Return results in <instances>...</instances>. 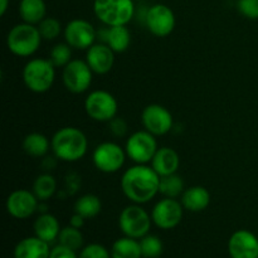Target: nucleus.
<instances>
[{
  "mask_svg": "<svg viewBox=\"0 0 258 258\" xmlns=\"http://www.w3.org/2000/svg\"><path fill=\"white\" fill-rule=\"evenodd\" d=\"M123 196L135 204L149 203L159 194L160 176L146 164H135L123 171L121 176Z\"/></svg>",
  "mask_w": 258,
  "mask_h": 258,
  "instance_id": "obj_1",
  "label": "nucleus"
},
{
  "mask_svg": "<svg viewBox=\"0 0 258 258\" xmlns=\"http://www.w3.org/2000/svg\"><path fill=\"white\" fill-rule=\"evenodd\" d=\"M52 153L58 160L75 163L87 154L88 140L81 128L66 126L55 131L50 139Z\"/></svg>",
  "mask_w": 258,
  "mask_h": 258,
  "instance_id": "obj_2",
  "label": "nucleus"
},
{
  "mask_svg": "<svg viewBox=\"0 0 258 258\" xmlns=\"http://www.w3.org/2000/svg\"><path fill=\"white\" fill-rule=\"evenodd\" d=\"M38 25L19 23L9 30L7 35V47L17 57L27 58L34 54L42 44Z\"/></svg>",
  "mask_w": 258,
  "mask_h": 258,
  "instance_id": "obj_3",
  "label": "nucleus"
},
{
  "mask_svg": "<svg viewBox=\"0 0 258 258\" xmlns=\"http://www.w3.org/2000/svg\"><path fill=\"white\" fill-rule=\"evenodd\" d=\"M22 77L28 90L34 93H44L54 83L55 67L49 59L33 58L25 63Z\"/></svg>",
  "mask_w": 258,
  "mask_h": 258,
  "instance_id": "obj_4",
  "label": "nucleus"
},
{
  "mask_svg": "<svg viewBox=\"0 0 258 258\" xmlns=\"http://www.w3.org/2000/svg\"><path fill=\"white\" fill-rule=\"evenodd\" d=\"M93 13L106 27L127 25L135 15L133 0H95Z\"/></svg>",
  "mask_w": 258,
  "mask_h": 258,
  "instance_id": "obj_5",
  "label": "nucleus"
},
{
  "mask_svg": "<svg viewBox=\"0 0 258 258\" xmlns=\"http://www.w3.org/2000/svg\"><path fill=\"white\" fill-rule=\"evenodd\" d=\"M153 219L141 207V204L131 203L125 207L118 216V227L126 237L141 239L149 234Z\"/></svg>",
  "mask_w": 258,
  "mask_h": 258,
  "instance_id": "obj_6",
  "label": "nucleus"
},
{
  "mask_svg": "<svg viewBox=\"0 0 258 258\" xmlns=\"http://www.w3.org/2000/svg\"><path fill=\"white\" fill-rule=\"evenodd\" d=\"M118 103L112 93L96 90L88 93L85 100V111L90 118L97 122H108L117 115Z\"/></svg>",
  "mask_w": 258,
  "mask_h": 258,
  "instance_id": "obj_7",
  "label": "nucleus"
},
{
  "mask_svg": "<svg viewBox=\"0 0 258 258\" xmlns=\"http://www.w3.org/2000/svg\"><path fill=\"white\" fill-rule=\"evenodd\" d=\"M125 149L112 141H105L96 146L92 153L93 165L105 174H113L121 170L126 160Z\"/></svg>",
  "mask_w": 258,
  "mask_h": 258,
  "instance_id": "obj_8",
  "label": "nucleus"
},
{
  "mask_svg": "<svg viewBox=\"0 0 258 258\" xmlns=\"http://www.w3.org/2000/svg\"><path fill=\"white\" fill-rule=\"evenodd\" d=\"M156 136L146 130L136 131L126 140L125 151L128 159L135 164L151 163L154 155L158 151Z\"/></svg>",
  "mask_w": 258,
  "mask_h": 258,
  "instance_id": "obj_9",
  "label": "nucleus"
},
{
  "mask_svg": "<svg viewBox=\"0 0 258 258\" xmlns=\"http://www.w3.org/2000/svg\"><path fill=\"white\" fill-rule=\"evenodd\" d=\"M92 78V70L82 59H72L62 71L63 85L75 95L86 92L91 87Z\"/></svg>",
  "mask_w": 258,
  "mask_h": 258,
  "instance_id": "obj_10",
  "label": "nucleus"
},
{
  "mask_svg": "<svg viewBox=\"0 0 258 258\" xmlns=\"http://www.w3.org/2000/svg\"><path fill=\"white\" fill-rule=\"evenodd\" d=\"M184 216V207L180 201L174 198H163L154 206L151 219L158 228L168 231L180 224Z\"/></svg>",
  "mask_w": 258,
  "mask_h": 258,
  "instance_id": "obj_11",
  "label": "nucleus"
},
{
  "mask_svg": "<svg viewBox=\"0 0 258 258\" xmlns=\"http://www.w3.org/2000/svg\"><path fill=\"white\" fill-rule=\"evenodd\" d=\"M144 128L154 136H164L173 130L174 120L170 111L159 103L148 105L141 112Z\"/></svg>",
  "mask_w": 258,
  "mask_h": 258,
  "instance_id": "obj_12",
  "label": "nucleus"
},
{
  "mask_svg": "<svg viewBox=\"0 0 258 258\" xmlns=\"http://www.w3.org/2000/svg\"><path fill=\"white\" fill-rule=\"evenodd\" d=\"M174 12L164 4H155L146 10L145 25L149 32L158 38H165L175 28Z\"/></svg>",
  "mask_w": 258,
  "mask_h": 258,
  "instance_id": "obj_13",
  "label": "nucleus"
},
{
  "mask_svg": "<svg viewBox=\"0 0 258 258\" xmlns=\"http://www.w3.org/2000/svg\"><path fill=\"white\" fill-rule=\"evenodd\" d=\"M97 30L88 20L72 19L67 23L63 29V35L67 44L73 49L87 50L91 45L95 44Z\"/></svg>",
  "mask_w": 258,
  "mask_h": 258,
  "instance_id": "obj_14",
  "label": "nucleus"
},
{
  "mask_svg": "<svg viewBox=\"0 0 258 258\" xmlns=\"http://www.w3.org/2000/svg\"><path fill=\"white\" fill-rule=\"evenodd\" d=\"M39 199L35 197L33 190L17 189L8 196L5 202L7 212L15 219H27L38 212Z\"/></svg>",
  "mask_w": 258,
  "mask_h": 258,
  "instance_id": "obj_15",
  "label": "nucleus"
},
{
  "mask_svg": "<svg viewBox=\"0 0 258 258\" xmlns=\"http://www.w3.org/2000/svg\"><path fill=\"white\" fill-rule=\"evenodd\" d=\"M228 253L231 258H258V238L247 229H239L228 241Z\"/></svg>",
  "mask_w": 258,
  "mask_h": 258,
  "instance_id": "obj_16",
  "label": "nucleus"
},
{
  "mask_svg": "<svg viewBox=\"0 0 258 258\" xmlns=\"http://www.w3.org/2000/svg\"><path fill=\"white\" fill-rule=\"evenodd\" d=\"M86 62L96 75H106L115 64V52L103 43H95L86 52Z\"/></svg>",
  "mask_w": 258,
  "mask_h": 258,
  "instance_id": "obj_17",
  "label": "nucleus"
},
{
  "mask_svg": "<svg viewBox=\"0 0 258 258\" xmlns=\"http://www.w3.org/2000/svg\"><path fill=\"white\" fill-rule=\"evenodd\" d=\"M180 166V158L174 149L164 146L159 148L151 160V168L159 174V176H166L175 174Z\"/></svg>",
  "mask_w": 258,
  "mask_h": 258,
  "instance_id": "obj_18",
  "label": "nucleus"
},
{
  "mask_svg": "<svg viewBox=\"0 0 258 258\" xmlns=\"http://www.w3.org/2000/svg\"><path fill=\"white\" fill-rule=\"evenodd\" d=\"M211 193L207 188L202 185L189 186L183 191L180 197V202L184 209L193 213H199L207 209L211 204Z\"/></svg>",
  "mask_w": 258,
  "mask_h": 258,
  "instance_id": "obj_19",
  "label": "nucleus"
},
{
  "mask_svg": "<svg viewBox=\"0 0 258 258\" xmlns=\"http://www.w3.org/2000/svg\"><path fill=\"white\" fill-rule=\"evenodd\" d=\"M50 247L43 239L34 237H27L17 243L14 248V258H49Z\"/></svg>",
  "mask_w": 258,
  "mask_h": 258,
  "instance_id": "obj_20",
  "label": "nucleus"
},
{
  "mask_svg": "<svg viewBox=\"0 0 258 258\" xmlns=\"http://www.w3.org/2000/svg\"><path fill=\"white\" fill-rule=\"evenodd\" d=\"M33 228H34L35 236L47 243H52L55 239H58L60 232V226L57 217L50 213H43L38 216Z\"/></svg>",
  "mask_w": 258,
  "mask_h": 258,
  "instance_id": "obj_21",
  "label": "nucleus"
},
{
  "mask_svg": "<svg viewBox=\"0 0 258 258\" xmlns=\"http://www.w3.org/2000/svg\"><path fill=\"white\" fill-rule=\"evenodd\" d=\"M45 13L44 0H20L19 15L24 23L38 25L45 18Z\"/></svg>",
  "mask_w": 258,
  "mask_h": 258,
  "instance_id": "obj_22",
  "label": "nucleus"
},
{
  "mask_svg": "<svg viewBox=\"0 0 258 258\" xmlns=\"http://www.w3.org/2000/svg\"><path fill=\"white\" fill-rule=\"evenodd\" d=\"M49 149H52L49 139L40 133H30L23 139V150L33 158H43Z\"/></svg>",
  "mask_w": 258,
  "mask_h": 258,
  "instance_id": "obj_23",
  "label": "nucleus"
},
{
  "mask_svg": "<svg viewBox=\"0 0 258 258\" xmlns=\"http://www.w3.org/2000/svg\"><path fill=\"white\" fill-rule=\"evenodd\" d=\"M106 44L115 53H123L131 44V33L126 25L108 27V37Z\"/></svg>",
  "mask_w": 258,
  "mask_h": 258,
  "instance_id": "obj_24",
  "label": "nucleus"
},
{
  "mask_svg": "<svg viewBox=\"0 0 258 258\" xmlns=\"http://www.w3.org/2000/svg\"><path fill=\"white\" fill-rule=\"evenodd\" d=\"M140 242L130 237H122L115 241L111 248V258H141Z\"/></svg>",
  "mask_w": 258,
  "mask_h": 258,
  "instance_id": "obj_25",
  "label": "nucleus"
},
{
  "mask_svg": "<svg viewBox=\"0 0 258 258\" xmlns=\"http://www.w3.org/2000/svg\"><path fill=\"white\" fill-rule=\"evenodd\" d=\"M33 193L39 202H47L57 193V181L49 173H43L35 178L33 184Z\"/></svg>",
  "mask_w": 258,
  "mask_h": 258,
  "instance_id": "obj_26",
  "label": "nucleus"
},
{
  "mask_svg": "<svg viewBox=\"0 0 258 258\" xmlns=\"http://www.w3.org/2000/svg\"><path fill=\"white\" fill-rule=\"evenodd\" d=\"M102 211L101 199L95 194H85L80 197L75 203V213L81 214L86 219L97 217Z\"/></svg>",
  "mask_w": 258,
  "mask_h": 258,
  "instance_id": "obj_27",
  "label": "nucleus"
},
{
  "mask_svg": "<svg viewBox=\"0 0 258 258\" xmlns=\"http://www.w3.org/2000/svg\"><path fill=\"white\" fill-rule=\"evenodd\" d=\"M185 190L184 188L183 178L178 174H171V175L160 176V186H159V194L164 198H180L183 191Z\"/></svg>",
  "mask_w": 258,
  "mask_h": 258,
  "instance_id": "obj_28",
  "label": "nucleus"
},
{
  "mask_svg": "<svg viewBox=\"0 0 258 258\" xmlns=\"http://www.w3.org/2000/svg\"><path fill=\"white\" fill-rule=\"evenodd\" d=\"M58 242L62 246L68 247L73 251H78L83 247V234L78 228L72 226H67L60 229L59 236H58Z\"/></svg>",
  "mask_w": 258,
  "mask_h": 258,
  "instance_id": "obj_29",
  "label": "nucleus"
},
{
  "mask_svg": "<svg viewBox=\"0 0 258 258\" xmlns=\"http://www.w3.org/2000/svg\"><path fill=\"white\" fill-rule=\"evenodd\" d=\"M72 49L73 48L66 42L58 43L52 48L48 59L53 63L55 68H64L72 60Z\"/></svg>",
  "mask_w": 258,
  "mask_h": 258,
  "instance_id": "obj_30",
  "label": "nucleus"
},
{
  "mask_svg": "<svg viewBox=\"0 0 258 258\" xmlns=\"http://www.w3.org/2000/svg\"><path fill=\"white\" fill-rule=\"evenodd\" d=\"M141 252L143 257L145 258H158L163 253V242L158 236L154 234H146L140 239Z\"/></svg>",
  "mask_w": 258,
  "mask_h": 258,
  "instance_id": "obj_31",
  "label": "nucleus"
},
{
  "mask_svg": "<svg viewBox=\"0 0 258 258\" xmlns=\"http://www.w3.org/2000/svg\"><path fill=\"white\" fill-rule=\"evenodd\" d=\"M38 29H39L40 35L43 39L45 40H54L62 33V24L57 18L45 17L42 22L38 24Z\"/></svg>",
  "mask_w": 258,
  "mask_h": 258,
  "instance_id": "obj_32",
  "label": "nucleus"
},
{
  "mask_svg": "<svg viewBox=\"0 0 258 258\" xmlns=\"http://www.w3.org/2000/svg\"><path fill=\"white\" fill-rule=\"evenodd\" d=\"M78 258H111V252L100 243H91L81 249Z\"/></svg>",
  "mask_w": 258,
  "mask_h": 258,
  "instance_id": "obj_33",
  "label": "nucleus"
},
{
  "mask_svg": "<svg viewBox=\"0 0 258 258\" xmlns=\"http://www.w3.org/2000/svg\"><path fill=\"white\" fill-rule=\"evenodd\" d=\"M237 9L247 19H258V0H237Z\"/></svg>",
  "mask_w": 258,
  "mask_h": 258,
  "instance_id": "obj_34",
  "label": "nucleus"
},
{
  "mask_svg": "<svg viewBox=\"0 0 258 258\" xmlns=\"http://www.w3.org/2000/svg\"><path fill=\"white\" fill-rule=\"evenodd\" d=\"M108 128H110L111 135L117 139L125 138L128 130L126 121L123 118L117 117V116L113 117L111 121H108Z\"/></svg>",
  "mask_w": 258,
  "mask_h": 258,
  "instance_id": "obj_35",
  "label": "nucleus"
},
{
  "mask_svg": "<svg viewBox=\"0 0 258 258\" xmlns=\"http://www.w3.org/2000/svg\"><path fill=\"white\" fill-rule=\"evenodd\" d=\"M49 258H78V256L76 254V251H73V249L62 246V244H58V246L52 248Z\"/></svg>",
  "mask_w": 258,
  "mask_h": 258,
  "instance_id": "obj_36",
  "label": "nucleus"
},
{
  "mask_svg": "<svg viewBox=\"0 0 258 258\" xmlns=\"http://www.w3.org/2000/svg\"><path fill=\"white\" fill-rule=\"evenodd\" d=\"M81 184V178L75 173L68 174V176L66 178V190H67L68 194H75L76 191L78 190Z\"/></svg>",
  "mask_w": 258,
  "mask_h": 258,
  "instance_id": "obj_37",
  "label": "nucleus"
},
{
  "mask_svg": "<svg viewBox=\"0 0 258 258\" xmlns=\"http://www.w3.org/2000/svg\"><path fill=\"white\" fill-rule=\"evenodd\" d=\"M57 160L58 159L55 158L54 155L53 156H45L44 159H43V163H42V166L44 170H53V169L57 166Z\"/></svg>",
  "mask_w": 258,
  "mask_h": 258,
  "instance_id": "obj_38",
  "label": "nucleus"
},
{
  "mask_svg": "<svg viewBox=\"0 0 258 258\" xmlns=\"http://www.w3.org/2000/svg\"><path fill=\"white\" fill-rule=\"evenodd\" d=\"M85 221H86L85 217H82L81 214H78V213H75L72 217H71L70 226L81 229L83 227V224H85Z\"/></svg>",
  "mask_w": 258,
  "mask_h": 258,
  "instance_id": "obj_39",
  "label": "nucleus"
},
{
  "mask_svg": "<svg viewBox=\"0 0 258 258\" xmlns=\"http://www.w3.org/2000/svg\"><path fill=\"white\" fill-rule=\"evenodd\" d=\"M8 7H9V0H0V15L4 17L7 13Z\"/></svg>",
  "mask_w": 258,
  "mask_h": 258,
  "instance_id": "obj_40",
  "label": "nucleus"
}]
</instances>
